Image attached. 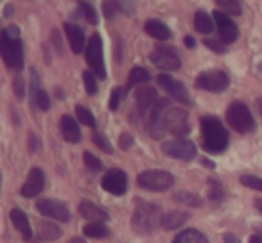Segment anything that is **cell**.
I'll use <instances>...</instances> for the list:
<instances>
[{
    "label": "cell",
    "mask_w": 262,
    "mask_h": 243,
    "mask_svg": "<svg viewBox=\"0 0 262 243\" xmlns=\"http://www.w3.org/2000/svg\"><path fill=\"white\" fill-rule=\"evenodd\" d=\"M145 31H146V34L159 39V42H166V39L171 38V31H169L168 25L162 24L161 20H148L145 24Z\"/></svg>",
    "instance_id": "obj_21"
},
{
    "label": "cell",
    "mask_w": 262,
    "mask_h": 243,
    "mask_svg": "<svg viewBox=\"0 0 262 243\" xmlns=\"http://www.w3.org/2000/svg\"><path fill=\"white\" fill-rule=\"evenodd\" d=\"M187 220H189V213L175 209V211H169L168 215L162 216L161 226L164 227L166 231H173V229H179V227L182 226V224H186Z\"/></svg>",
    "instance_id": "obj_22"
},
{
    "label": "cell",
    "mask_w": 262,
    "mask_h": 243,
    "mask_svg": "<svg viewBox=\"0 0 262 243\" xmlns=\"http://www.w3.org/2000/svg\"><path fill=\"white\" fill-rule=\"evenodd\" d=\"M14 90H16L18 98L24 97V80H21V79H16V83H14Z\"/></svg>",
    "instance_id": "obj_42"
},
{
    "label": "cell",
    "mask_w": 262,
    "mask_h": 243,
    "mask_svg": "<svg viewBox=\"0 0 262 243\" xmlns=\"http://www.w3.org/2000/svg\"><path fill=\"white\" fill-rule=\"evenodd\" d=\"M223 240H225V243H241V241H239V238H237V236H234L232 233H227V234H225Z\"/></svg>",
    "instance_id": "obj_43"
},
{
    "label": "cell",
    "mask_w": 262,
    "mask_h": 243,
    "mask_svg": "<svg viewBox=\"0 0 262 243\" xmlns=\"http://www.w3.org/2000/svg\"><path fill=\"white\" fill-rule=\"evenodd\" d=\"M162 224L161 208L152 202H138L132 215V229L139 234H150Z\"/></svg>",
    "instance_id": "obj_4"
},
{
    "label": "cell",
    "mask_w": 262,
    "mask_h": 243,
    "mask_svg": "<svg viewBox=\"0 0 262 243\" xmlns=\"http://www.w3.org/2000/svg\"><path fill=\"white\" fill-rule=\"evenodd\" d=\"M205 47H209V49L216 54H227L228 52V47L225 45V43H221L220 39H212V38L205 39Z\"/></svg>",
    "instance_id": "obj_37"
},
{
    "label": "cell",
    "mask_w": 262,
    "mask_h": 243,
    "mask_svg": "<svg viewBox=\"0 0 262 243\" xmlns=\"http://www.w3.org/2000/svg\"><path fill=\"white\" fill-rule=\"evenodd\" d=\"M173 198L182 204L189 206V208H202L204 206V200H202L200 195L193 193V191H179V193L173 195Z\"/></svg>",
    "instance_id": "obj_27"
},
{
    "label": "cell",
    "mask_w": 262,
    "mask_h": 243,
    "mask_svg": "<svg viewBox=\"0 0 262 243\" xmlns=\"http://www.w3.org/2000/svg\"><path fill=\"white\" fill-rule=\"evenodd\" d=\"M162 152L175 159L193 161L196 157V145L187 138H175L162 143Z\"/></svg>",
    "instance_id": "obj_8"
},
{
    "label": "cell",
    "mask_w": 262,
    "mask_h": 243,
    "mask_svg": "<svg viewBox=\"0 0 262 243\" xmlns=\"http://www.w3.org/2000/svg\"><path fill=\"white\" fill-rule=\"evenodd\" d=\"M70 243H86L82 240V238H72V240H70Z\"/></svg>",
    "instance_id": "obj_48"
},
{
    "label": "cell",
    "mask_w": 262,
    "mask_h": 243,
    "mask_svg": "<svg viewBox=\"0 0 262 243\" xmlns=\"http://www.w3.org/2000/svg\"><path fill=\"white\" fill-rule=\"evenodd\" d=\"M202 127V147L205 152L221 154L228 147V132L223 124L216 116H204L200 118Z\"/></svg>",
    "instance_id": "obj_2"
},
{
    "label": "cell",
    "mask_w": 262,
    "mask_h": 243,
    "mask_svg": "<svg viewBox=\"0 0 262 243\" xmlns=\"http://www.w3.org/2000/svg\"><path fill=\"white\" fill-rule=\"evenodd\" d=\"M36 209H38L41 215L49 216V218L59 220V222H70L72 215H70V209L66 204H62L61 200H54V198H39L36 202Z\"/></svg>",
    "instance_id": "obj_10"
},
{
    "label": "cell",
    "mask_w": 262,
    "mask_h": 243,
    "mask_svg": "<svg viewBox=\"0 0 262 243\" xmlns=\"http://www.w3.org/2000/svg\"><path fill=\"white\" fill-rule=\"evenodd\" d=\"M157 83L161 84V86L164 88V90L168 91V93L171 95L177 102H180V104H184V106L191 104L189 91L186 90V86H184L180 80L173 79V77L168 75V73H161V75L157 77Z\"/></svg>",
    "instance_id": "obj_13"
},
{
    "label": "cell",
    "mask_w": 262,
    "mask_h": 243,
    "mask_svg": "<svg viewBox=\"0 0 262 243\" xmlns=\"http://www.w3.org/2000/svg\"><path fill=\"white\" fill-rule=\"evenodd\" d=\"M173 243H210V241L207 240L205 234L200 233V231L187 229V231H182L180 234H177Z\"/></svg>",
    "instance_id": "obj_23"
},
{
    "label": "cell",
    "mask_w": 262,
    "mask_h": 243,
    "mask_svg": "<svg viewBox=\"0 0 262 243\" xmlns=\"http://www.w3.org/2000/svg\"><path fill=\"white\" fill-rule=\"evenodd\" d=\"M121 88H114L113 90V93H111V100H109V109L111 111H116L118 108H120V102H121Z\"/></svg>",
    "instance_id": "obj_39"
},
{
    "label": "cell",
    "mask_w": 262,
    "mask_h": 243,
    "mask_svg": "<svg viewBox=\"0 0 262 243\" xmlns=\"http://www.w3.org/2000/svg\"><path fill=\"white\" fill-rule=\"evenodd\" d=\"M150 61L162 70H179L180 68V57L173 47H157L150 54Z\"/></svg>",
    "instance_id": "obj_11"
},
{
    "label": "cell",
    "mask_w": 262,
    "mask_h": 243,
    "mask_svg": "<svg viewBox=\"0 0 262 243\" xmlns=\"http://www.w3.org/2000/svg\"><path fill=\"white\" fill-rule=\"evenodd\" d=\"M184 45H186L187 49H193V47L196 45V43H194V38H193V36H186V38H184Z\"/></svg>",
    "instance_id": "obj_44"
},
{
    "label": "cell",
    "mask_w": 262,
    "mask_h": 243,
    "mask_svg": "<svg viewBox=\"0 0 262 243\" xmlns=\"http://www.w3.org/2000/svg\"><path fill=\"white\" fill-rule=\"evenodd\" d=\"M217 11L223 14H230V16H239L243 13V7L237 0H217Z\"/></svg>",
    "instance_id": "obj_28"
},
{
    "label": "cell",
    "mask_w": 262,
    "mask_h": 243,
    "mask_svg": "<svg viewBox=\"0 0 262 243\" xmlns=\"http://www.w3.org/2000/svg\"><path fill=\"white\" fill-rule=\"evenodd\" d=\"M214 24L217 27V34H220V42L225 45H230L235 39L239 38V29L227 14L220 13V11H214Z\"/></svg>",
    "instance_id": "obj_12"
},
{
    "label": "cell",
    "mask_w": 262,
    "mask_h": 243,
    "mask_svg": "<svg viewBox=\"0 0 262 243\" xmlns=\"http://www.w3.org/2000/svg\"><path fill=\"white\" fill-rule=\"evenodd\" d=\"M79 7H80V13L84 14V18H86V20L90 22L91 25H97V24H98L97 11L93 9V6H91L90 2H80V4H79Z\"/></svg>",
    "instance_id": "obj_32"
},
{
    "label": "cell",
    "mask_w": 262,
    "mask_h": 243,
    "mask_svg": "<svg viewBox=\"0 0 262 243\" xmlns=\"http://www.w3.org/2000/svg\"><path fill=\"white\" fill-rule=\"evenodd\" d=\"M43 188H45V174H43L41 168L34 167V168H31V172H29V175H27V181L21 186V197L32 198L41 193Z\"/></svg>",
    "instance_id": "obj_15"
},
{
    "label": "cell",
    "mask_w": 262,
    "mask_h": 243,
    "mask_svg": "<svg viewBox=\"0 0 262 243\" xmlns=\"http://www.w3.org/2000/svg\"><path fill=\"white\" fill-rule=\"evenodd\" d=\"M257 108H259V111H260V115H262V97L257 98Z\"/></svg>",
    "instance_id": "obj_49"
},
{
    "label": "cell",
    "mask_w": 262,
    "mask_h": 243,
    "mask_svg": "<svg viewBox=\"0 0 262 243\" xmlns=\"http://www.w3.org/2000/svg\"><path fill=\"white\" fill-rule=\"evenodd\" d=\"M6 9H7V11H6V16H9V14L13 13V6H7Z\"/></svg>",
    "instance_id": "obj_50"
},
{
    "label": "cell",
    "mask_w": 262,
    "mask_h": 243,
    "mask_svg": "<svg viewBox=\"0 0 262 243\" xmlns=\"http://www.w3.org/2000/svg\"><path fill=\"white\" fill-rule=\"evenodd\" d=\"M136 97V102H138V108L141 113H146V111H152V108L157 104V91L154 86L150 84H143L136 90L134 93Z\"/></svg>",
    "instance_id": "obj_16"
},
{
    "label": "cell",
    "mask_w": 262,
    "mask_h": 243,
    "mask_svg": "<svg viewBox=\"0 0 262 243\" xmlns=\"http://www.w3.org/2000/svg\"><path fill=\"white\" fill-rule=\"evenodd\" d=\"M148 131L156 139L162 138L166 132L173 136H186L191 132L189 115L186 109L171 108L168 100H157L148 113Z\"/></svg>",
    "instance_id": "obj_1"
},
{
    "label": "cell",
    "mask_w": 262,
    "mask_h": 243,
    "mask_svg": "<svg viewBox=\"0 0 262 243\" xmlns=\"http://www.w3.org/2000/svg\"><path fill=\"white\" fill-rule=\"evenodd\" d=\"M202 165H205L207 168H214V163L212 161H209L207 157H202Z\"/></svg>",
    "instance_id": "obj_46"
},
{
    "label": "cell",
    "mask_w": 262,
    "mask_h": 243,
    "mask_svg": "<svg viewBox=\"0 0 262 243\" xmlns=\"http://www.w3.org/2000/svg\"><path fill=\"white\" fill-rule=\"evenodd\" d=\"M194 27L202 34H209V32L214 31V20L205 11H196V14H194Z\"/></svg>",
    "instance_id": "obj_24"
},
{
    "label": "cell",
    "mask_w": 262,
    "mask_h": 243,
    "mask_svg": "<svg viewBox=\"0 0 262 243\" xmlns=\"http://www.w3.org/2000/svg\"><path fill=\"white\" fill-rule=\"evenodd\" d=\"M255 206H257V209H259L260 215H262V198H255Z\"/></svg>",
    "instance_id": "obj_47"
},
{
    "label": "cell",
    "mask_w": 262,
    "mask_h": 243,
    "mask_svg": "<svg viewBox=\"0 0 262 243\" xmlns=\"http://www.w3.org/2000/svg\"><path fill=\"white\" fill-rule=\"evenodd\" d=\"M11 222L14 224L18 231H20L21 238L24 241H31L32 240V229H31V224H29V218L20 208H14L11 209Z\"/></svg>",
    "instance_id": "obj_19"
},
{
    "label": "cell",
    "mask_w": 262,
    "mask_h": 243,
    "mask_svg": "<svg viewBox=\"0 0 262 243\" xmlns=\"http://www.w3.org/2000/svg\"><path fill=\"white\" fill-rule=\"evenodd\" d=\"M207 193L209 197L212 198L214 202H221L225 197V190L221 186V183L217 179H209V184H207Z\"/></svg>",
    "instance_id": "obj_30"
},
{
    "label": "cell",
    "mask_w": 262,
    "mask_h": 243,
    "mask_svg": "<svg viewBox=\"0 0 262 243\" xmlns=\"http://www.w3.org/2000/svg\"><path fill=\"white\" fill-rule=\"evenodd\" d=\"M34 95H36V104L41 111H49L50 109V97L45 90H34Z\"/></svg>",
    "instance_id": "obj_34"
},
{
    "label": "cell",
    "mask_w": 262,
    "mask_h": 243,
    "mask_svg": "<svg viewBox=\"0 0 262 243\" xmlns=\"http://www.w3.org/2000/svg\"><path fill=\"white\" fill-rule=\"evenodd\" d=\"M0 56L9 70L20 72L24 68V47L20 42V31L14 25L0 32Z\"/></svg>",
    "instance_id": "obj_3"
},
{
    "label": "cell",
    "mask_w": 262,
    "mask_h": 243,
    "mask_svg": "<svg viewBox=\"0 0 262 243\" xmlns=\"http://www.w3.org/2000/svg\"><path fill=\"white\" fill-rule=\"evenodd\" d=\"M61 234H62V231L59 229L57 226H54V224H50V222L39 224V238H41V240H47V241L57 240Z\"/></svg>",
    "instance_id": "obj_29"
},
{
    "label": "cell",
    "mask_w": 262,
    "mask_h": 243,
    "mask_svg": "<svg viewBox=\"0 0 262 243\" xmlns=\"http://www.w3.org/2000/svg\"><path fill=\"white\" fill-rule=\"evenodd\" d=\"M127 186H128L127 174H125L123 170H120V168L109 170L104 175V179H102V188H104L105 191H109L111 195H116V197L123 195L125 191H127Z\"/></svg>",
    "instance_id": "obj_14"
},
{
    "label": "cell",
    "mask_w": 262,
    "mask_h": 243,
    "mask_svg": "<svg viewBox=\"0 0 262 243\" xmlns=\"http://www.w3.org/2000/svg\"><path fill=\"white\" fill-rule=\"evenodd\" d=\"M118 7H120V2H104V13H105V16L111 18L118 11Z\"/></svg>",
    "instance_id": "obj_40"
},
{
    "label": "cell",
    "mask_w": 262,
    "mask_h": 243,
    "mask_svg": "<svg viewBox=\"0 0 262 243\" xmlns=\"http://www.w3.org/2000/svg\"><path fill=\"white\" fill-rule=\"evenodd\" d=\"M93 143L97 147H100V149L104 150V152L113 154V147H111V143L105 139V136H102V134H98V132H95V134H93Z\"/></svg>",
    "instance_id": "obj_38"
},
{
    "label": "cell",
    "mask_w": 262,
    "mask_h": 243,
    "mask_svg": "<svg viewBox=\"0 0 262 243\" xmlns=\"http://www.w3.org/2000/svg\"><path fill=\"white\" fill-rule=\"evenodd\" d=\"M150 80V73L146 72L145 68H141V66H136V68L130 70V73H128V83H127V90H130V88L138 86V84H146Z\"/></svg>",
    "instance_id": "obj_25"
},
{
    "label": "cell",
    "mask_w": 262,
    "mask_h": 243,
    "mask_svg": "<svg viewBox=\"0 0 262 243\" xmlns=\"http://www.w3.org/2000/svg\"><path fill=\"white\" fill-rule=\"evenodd\" d=\"M227 120H228V125H230L235 132L248 134V132L255 131V118H253L248 106L243 104V102H232V104L228 106Z\"/></svg>",
    "instance_id": "obj_5"
},
{
    "label": "cell",
    "mask_w": 262,
    "mask_h": 243,
    "mask_svg": "<svg viewBox=\"0 0 262 243\" xmlns=\"http://www.w3.org/2000/svg\"><path fill=\"white\" fill-rule=\"evenodd\" d=\"M241 183L245 186L252 188V190L262 191V177H255V175H241Z\"/></svg>",
    "instance_id": "obj_36"
},
{
    "label": "cell",
    "mask_w": 262,
    "mask_h": 243,
    "mask_svg": "<svg viewBox=\"0 0 262 243\" xmlns=\"http://www.w3.org/2000/svg\"><path fill=\"white\" fill-rule=\"evenodd\" d=\"M132 143H134V139H132L130 134H127V132H123V134L120 136V149H128V147H132Z\"/></svg>",
    "instance_id": "obj_41"
},
{
    "label": "cell",
    "mask_w": 262,
    "mask_h": 243,
    "mask_svg": "<svg viewBox=\"0 0 262 243\" xmlns=\"http://www.w3.org/2000/svg\"><path fill=\"white\" fill-rule=\"evenodd\" d=\"M230 84L227 73L220 72V70H209V72H204L196 77V83L194 86L198 90H205V91H212V93H221L225 91Z\"/></svg>",
    "instance_id": "obj_9"
},
{
    "label": "cell",
    "mask_w": 262,
    "mask_h": 243,
    "mask_svg": "<svg viewBox=\"0 0 262 243\" xmlns=\"http://www.w3.org/2000/svg\"><path fill=\"white\" fill-rule=\"evenodd\" d=\"M82 79H84V86H86L88 95H95L98 91V84H97V77L93 75L91 72H84L82 73Z\"/></svg>",
    "instance_id": "obj_33"
},
{
    "label": "cell",
    "mask_w": 262,
    "mask_h": 243,
    "mask_svg": "<svg viewBox=\"0 0 262 243\" xmlns=\"http://www.w3.org/2000/svg\"><path fill=\"white\" fill-rule=\"evenodd\" d=\"M61 134L68 143H79L80 141V127L72 116L64 115L61 118Z\"/></svg>",
    "instance_id": "obj_20"
},
{
    "label": "cell",
    "mask_w": 262,
    "mask_h": 243,
    "mask_svg": "<svg viewBox=\"0 0 262 243\" xmlns=\"http://www.w3.org/2000/svg\"><path fill=\"white\" fill-rule=\"evenodd\" d=\"M79 215L82 218L90 220V222H107L109 220V215H107L105 209H102L100 206L93 204L90 200H82L79 204Z\"/></svg>",
    "instance_id": "obj_17"
},
{
    "label": "cell",
    "mask_w": 262,
    "mask_h": 243,
    "mask_svg": "<svg viewBox=\"0 0 262 243\" xmlns=\"http://www.w3.org/2000/svg\"><path fill=\"white\" fill-rule=\"evenodd\" d=\"M86 61L91 68V73L98 79H105V65H104V47H102L100 34H93L86 47Z\"/></svg>",
    "instance_id": "obj_6"
},
{
    "label": "cell",
    "mask_w": 262,
    "mask_h": 243,
    "mask_svg": "<svg viewBox=\"0 0 262 243\" xmlns=\"http://www.w3.org/2000/svg\"><path fill=\"white\" fill-rule=\"evenodd\" d=\"M84 163H86V167L93 172H100L102 168H104L102 167V161L98 159L97 156H93L91 152H84Z\"/></svg>",
    "instance_id": "obj_35"
},
{
    "label": "cell",
    "mask_w": 262,
    "mask_h": 243,
    "mask_svg": "<svg viewBox=\"0 0 262 243\" xmlns=\"http://www.w3.org/2000/svg\"><path fill=\"white\" fill-rule=\"evenodd\" d=\"M75 111H77V118H79L80 124L88 125V127H95V125H97L93 113H91L90 109L86 108V106H77Z\"/></svg>",
    "instance_id": "obj_31"
},
{
    "label": "cell",
    "mask_w": 262,
    "mask_h": 243,
    "mask_svg": "<svg viewBox=\"0 0 262 243\" xmlns=\"http://www.w3.org/2000/svg\"><path fill=\"white\" fill-rule=\"evenodd\" d=\"M250 243H262V234H253L250 238Z\"/></svg>",
    "instance_id": "obj_45"
},
{
    "label": "cell",
    "mask_w": 262,
    "mask_h": 243,
    "mask_svg": "<svg viewBox=\"0 0 262 243\" xmlns=\"http://www.w3.org/2000/svg\"><path fill=\"white\" fill-rule=\"evenodd\" d=\"M84 234H86L88 238H98V240H102V238L109 236L111 231L104 222H95V224H88V226L84 227Z\"/></svg>",
    "instance_id": "obj_26"
},
{
    "label": "cell",
    "mask_w": 262,
    "mask_h": 243,
    "mask_svg": "<svg viewBox=\"0 0 262 243\" xmlns=\"http://www.w3.org/2000/svg\"><path fill=\"white\" fill-rule=\"evenodd\" d=\"M138 184L148 191H166L175 184V177L164 170H146L138 175Z\"/></svg>",
    "instance_id": "obj_7"
},
{
    "label": "cell",
    "mask_w": 262,
    "mask_h": 243,
    "mask_svg": "<svg viewBox=\"0 0 262 243\" xmlns=\"http://www.w3.org/2000/svg\"><path fill=\"white\" fill-rule=\"evenodd\" d=\"M64 31H66V38L68 43L72 47V50L75 54H80L84 50L86 45V38H84V31L75 24H64Z\"/></svg>",
    "instance_id": "obj_18"
},
{
    "label": "cell",
    "mask_w": 262,
    "mask_h": 243,
    "mask_svg": "<svg viewBox=\"0 0 262 243\" xmlns=\"http://www.w3.org/2000/svg\"><path fill=\"white\" fill-rule=\"evenodd\" d=\"M0 184H2V175H0Z\"/></svg>",
    "instance_id": "obj_51"
}]
</instances>
